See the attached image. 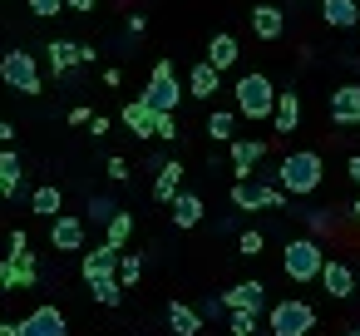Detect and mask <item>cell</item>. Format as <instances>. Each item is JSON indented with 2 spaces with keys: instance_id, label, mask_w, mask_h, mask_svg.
I'll return each instance as SVG.
<instances>
[{
  "instance_id": "cell-8",
  "label": "cell",
  "mask_w": 360,
  "mask_h": 336,
  "mask_svg": "<svg viewBox=\"0 0 360 336\" xmlns=\"http://www.w3.org/2000/svg\"><path fill=\"white\" fill-rule=\"evenodd\" d=\"M20 336H70L65 311H60V306H35V311L20 321Z\"/></svg>"
},
{
  "instance_id": "cell-39",
  "label": "cell",
  "mask_w": 360,
  "mask_h": 336,
  "mask_svg": "<svg viewBox=\"0 0 360 336\" xmlns=\"http://www.w3.org/2000/svg\"><path fill=\"white\" fill-rule=\"evenodd\" d=\"M15 139V124H6V119H0V144H11Z\"/></svg>"
},
{
  "instance_id": "cell-3",
  "label": "cell",
  "mask_w": 360,
  "mask_h": 336,
  "mask_svg": "<svg viewBox=\"0 0 360 336\" xmlns=\"http://www.w3.org/2000/svg\"><path fill=\"white\" fill-rule=\"evenodd\" d=\"M281 267H286V277H291V282H316V277H321V267H326V252H321V242H316V237H296V242H286Z\"/></svg>"
},
{
  "instance_id": "cell-31",
  "label": "cell",
  "mask_w": 360,
  "mask_h": 336,
  "mask_svg": "<svg viewBox=\"0 0 360 336\" xmlns=\"http://www.w3.org/2000/svg\"><path fill=\"white\" fill-rule=\"evenodd\" d=\"M139 277H143V257L139 252H124L119 257V282L124 287H139Z\"/></svg>"
},
{
  "instance_id": "cell-7",
  "label": "cell",
  "mask_w": 360,
  "mask_h": 336,
  "mask_svg": "<svg viewBox=\"0 0 360 336\" xmlns=\"http://www.w3.org/2000/svg\"><path fill=\"white\" fill-rule=\"evenodd\" d=\"M232 203L247 208V213L281 208V203H286V188H271V183H257V178H237V183H232Z\"/></svg>"
},
{
  "instance_id": "cell-21",
  "label": "cell",
  "mask_w": 360,
  "mask_h": 336,
  "mask_svg": "<svg viewBox=\"0 0 360 336\" xmlns=\"http://www.w3.org/2000/svg\"><path fill=\"white\" fill-rule=\"evenodd\" d=\"M321 15H326V25L350 30V25L360 20V6H355V0H321Z\"/></svg>"
},
{
  "instance_id": "cell-2",
  "label": "cell",
  "mask_w": 360,
  "mask_h": 336,
  "mask_svg": "<svg viewBox=\"0 0 360 336\" xmlns=\"http://www.w3.org/2000/svg\"><path fill=\"white\" fill-rule=\"evenodd\" d=\"M321 154H311V149H301V154H286L281 158V188L286 193H296V198H306V193H316V183H321Z\"/></svg>"
},
{
  "instance_id": "cell-38",
  "label": "cell",
  "mask_w": 360,
  "mask_h": 336,
  "mask_svg": "<svg viewBox=\"0 0 360 336\" xmlns=\"http://www.w3.org/2000/svg\"><path fill=\"white\" fill-rule=\"evenodd\" d=\"M65 11H79L84 15V11H94V0H65Z\"/></svg>"
},
{
  "instance_id": "cell-1",
  "label": "cell",
  "mask_w": 360,
  "mask_h": 336,
  "mask_svg": "<svg viewBox=\"0 0 360 336\" xmlns=\"http://www.w3.org/2000/svg\"><path fill=\"white\" fill-rule=\"evenodd\" d=\"M271 109H276V85L257 70L242 75L237 80V114L242 119H271Z\"/></svg>"
},
{
  "instance_id": "cell-9",
  "label": "cell",
  "mask_w": 360,
  "mask_h": 336,
  "mask_svg": "<svg viewBox=\"0 0 360 336\" xmlns=\"http://www.w3.org/2000/svg\"><path fill=\"white\" fill-rule=\"evenodd\" d=\"M119 257H124V247H94V252H84V262H79V272H84V282H99V277H119Z\"/></svg>"
},
{
  "instance_id": "cell-11",
  "label": "cell",
  "mask_w": 360,
  "mask_h": 336,
  "mask_svg": "<svg viewBox=\"0 0 360 336\" xmlns=\"http://www.w3.org/2000/svg\"><path fill=\"white\" fill-rule=\"evenodd\" d=\"M50 242H55L60 252H79V247H84V218L60 213V218H55V228H50Z\"/></svg>"
},
{
  "instance_id": "cell-42",
  "label": "cell",
  "mask_w": 360,
  "mask_h": 336,
  "mask_svg": "<svg viewBox=\"0 0 360 336\" xmlns=\"http://www.w3.org/2000/svg\"><path fill=\"white\" fill-rule=\"evenodd\" d=\"M350 213H355V223H360V198H355V208H350Z\"/></svg>"
},
{
  "instance_id": "cell-41",
  "label": "cell",
  "mask_w": 360,
  "mask_h": 336,
  "mask_svg": "<svg viewBox=\"0 0 360 336\" xmlns=\"http://www.w3.org/2000/svg\"><path fill=\"white\" fill-rule=\"evenodd\" d=\"M350 178H355V183H360V154H355V158H350Z\"/></svg>"
},
{
  "instance_id": "cell-36",
  "label": "cell",
  "mask_w": 360,
  "mask_h": 336,
  "mask_svg": "<svg viewBox=\"0 0 360 336\" xmlns=\"http://www.w3.org/2000/svg\"><path fill=\"white\" fill-rule=\"evenodd\" d=\"M70 124H75V129H79V124H84V129H89V124H94V114H89V109H84V104H75V109H70Z\"/></svg>"
},
{
  "instance_id": "cell-12",
  "label": "cell",
  "mask_w": 360,
  "mask_h": 336,
  "mask_svg": "<svg viewBox=\"0 0 360 336\" xmlns=\"http://www.w3.org/2000/svg\"><path fill=\"white\" fill-rule=\"evenodd\" d=\"M89 60H94L89 45H75V40H55V45H50V65H55V75H70L75 65H89Z\"/></svg>"
},
{
  "instance_id": "cell-26",
  "label": "cell",
  "mask_w": 360,
  "mask_h": 336,
  "mask_svg": "<svg viewBox=\"0 0 360 336\" xmlns=\"http://www.w3.org/2000/svg\"><path fill=\"white\" fill-rule=\"evenodd\" d=\"M237 55H242V50H237V40H232L227 30H222V35H212V45H207V60H212L217 70H232V65H237Z\"/></svg>"
},
{
  "instance_id": "cell-37",
  "label": "cell",
  "mask_w": 360,
  "mask_h": 336,
  "mask_svg": "<svg viewBox=\"0 0 360 336\" xmlns=\"http://www.w3.org/2000/svg\"><path fill=\"white\" fill-rule=\"evenodd\" d=\"M109 178L124 183V178H129V163H124V158H109Z\"/></svg>"
},
{
  "instance_id": "cell-6",
  "label": "cell",
  "mask_w": 360,
  "mask_h": 336,
  "mask_svg": "<svg viewBox=\"0 0 360 336\" xmlns=\"http://www.w3.org/2000/svg\"><path fill=\"white\" fill-rule=\"evenodd\" d=\"M0 80H6L15 94H40V65H35V55L11 50L6 60H0Z\"/></svg>"
},
{
  "instance_id": "cell-22",
  "label": "cell",
  "mask_w": 360,
  "mask_h": 336,
  "mask_svg": "<svg viewBox=\"0 0 360 336\" xmlns=\"http://www.w3.org/2000/svg\"><path fill=\"white\" fill-rule=\"evenodd\" d=\"M252 30H257L262 40H276V35L286 30V15H281L276 6H257V11H252Z\"/></svg>"
},
{
  "instance_id": "cell-4",
  "label": "cell",
  "mask_w": 360,
  "mask_h": 336,
  "mask_svg": "<svg viewBox=\"0 0 360 336\" xmlns=\"http://www.w3.org/2000/svg\"><path fill=\"white\" fill-rule=\"evenodd\" d=\"M143 99H148L158 114H173V109H178V99H183V85H178V70H173V60H158V65H153Z\"/></svg>"
},
{
  "instance_id": "cell-40",
  "label": "cell",
  "mask_w": 360,
  "mask_h": 336,
  "mask_svg": "<svg viewBox=\"0 0 360 336\" xmlns=\"http://www.w3.org/2000/svg\"><path fill=\"white\" fill-rule=\"evenodd\" d=\"M0 336H20V321H0Z\"/></svg>"
},
{
  "instance_id": "cell-35",
  "label": "cell",
  "mask_w": 360,
  "mask_h": 336,
  "mask_svg": "<svg viewBox=\"0 0 360 336\" xmlns=\"http://www.w3.org/2000/svg\"><path fill=\"white\" fill-rule=\"evenodd\" d=\"M153 139H178V124H173V114H158V124H153Z\"/></svg>"
},
{
  "instance_id": "cell-25",
  "label": "cell",
  "mask_w": 360,
  "mask_h": 336,
  "mask_svg": "<svg viewBox=\"0 0 360 336\" xmlns=\"http://www.w3.org/2000/svg\"><path fill=\"white\" fill-rule=\"evenodd\" d=\"M15 193H20V158L0 149V198H15Z\"/></svg>"
},
{
  "instance_id": "cell-24",
  "label": "cell",
  "mask_w": 360,
  "mask_h": 336,
  "mask_svg": "<svg viewBox=\"0 0 360 336\" xmlns=\"http://www.w3.org/2000/svg\"><path fill=\"white\" fill-rule=\"evenodd\" d=\"M168 208H173V223H178V228H198V223H202V198H198V193H178Z\"/></svg>"
},
{
  "instance_id": "cell-10",
  "label": "cell",
  "mask_w": 360,
  "mask_h": 336,
  "mask_svg": "<svg viewBox=\"0 0 360 336\" xmlns=\"http://www.w3.org/2000/svg\"><path fill=\"white\" fill-rule=\"evenodd\" d=\"M222 301H227V311H266V287L262 282H237V287H227L222 292Z\"/></svg>"
},
{
  "instance_id": "cell-27",
  "label": "cell",
  "mask_w": 360,
  "mask_h": 336,
  "mask_svg": "<svg viewBox=\"0 0 360 336\" xmlns=\"http://www.w3.org/2000/svg\"><path fill=\"white\" fill-rule=\"evenodd\" d=\"M30 208H35L40 218H60V208H65V193L45 183V188H35V193H30Z\"/></svg>"
},
{
  "instance_id": "cell-14",
  "label": "cell",
  "mask_w": 360,
  "mask_h": 336,
  "mask_svg": "<svg viewBox=\"0 0 360 336\" xmlns=\"http://www.w3.org/2000/svg\"><path fill=\"white\" fill-rule=\"evenodd\" d=\"M153 124H158V109H153L148 99H134V104H124V129H129V134H139V139H153Z\"/></svg>"
},
{
  "instance_id": "cell-23",
  "label": "cell",
  "mask_w": 360,
  "mask_h": 336,
  "mask_svg": "<svg viewBox=\"0 0 360 336\" xmlns=\"http://www.w3.org/2000/svg\"><path fill=\"white\" fill-rule=\"evenodd\" d=\"M271 119H276V134H296V124H301V99H296V94H276Z\"/></svg>"
},
{
  "instance_id": "cell-13",
  "label": "cell",
  "mask_w": 360,
  "mask_h": 336,
  "mask_svg": "<svg viewBox=\"0 0 360 336\" xmlns=\"http://www.w3.org/2000/svg\"><path fill=\"white\" fill-rule=\"evenodd\" d=\"M321 287H326L335 301H345V297L355 292V272H350V262H330V257H326V267H321Z\"/></svg>"
},
{
  "instance_id": "cell-19",
  "label": "cell",
  "mask_w": 360,
  "mask_h": 336,
  "mask_svg": "<svg viewBox=\"0 0 360 336\" xmlns=\"http://www.w3.org/2000/svg\"><path fill=\"white\" fill-rule=\"evenodd\" d=\"M168 331L173 336H198L202 331V311H193L188 301H173L168 306Z\"/></svg>"
},
{
  "instance_id": "cell-32",
  "label": "cell",
  "mask_w": 360,
  "mask_h": 336,
  "mask_svg": "<svg viewBox=\"0 0 360 336\" xmlns=\"http://www.w3.org/2000/svg\"><path fill=\"white\" fill-rule=\"evenodd\" d=\"M262 242H266V237H262L257 228H247V232L237 237V252H242V257H257V252H262Z\"/></svg>"
},
{
  "instance_id": "cell-18",
  "label": "cell",
  "mask_w": 360,
  "mask_h": 336,
  "mask_svg": "<svg viewBox=\"0 0 360 336\" xmlns=\"http://www.w3.org/2000/svg\"><path fill=\"white\" fill-rule=\"evenodd\" d=\"M262 154H266V144L262 139H232V168H237V178H252V168L262 163Z\"/></svg>"
},
{
  "instance_id": "cell-33",
  "label": "cell",
  "mask_w": 360,
  "mask_h": 336,
  "mask_svg": "<svg viewBox=\"0 0 360 336\" xmlns=\"http://www.w3.org/2000/svg\"><path fill=\"white\" fill-rule=\"evenodd\" d=\"M257 331V311H232V336H252Z\"/></svg>"
},
{
  "instance_id": "cell-34",
  "label": "cell",
  "mask_w": 360,
  "mask_h": 336,
  "mask_svg": "<svg viewBox=\"0 0 360 336\" xmlns=\"http://www.w3.org/2000/svg\"><path fill=\"white\" fill-rule=\"evenodd\" d=\"M30 11H35L40 20H50V15H60V11H65V0H30Z\"/></svg>"
},
{
  "instance_id": "cell-30",
  "label": "cell",
  "mask_w": 360,
  "mask_h": 336,
  "mask_svg": "<svg viewBox=\"0 0 360 336\" xmlns=\"http://www.w3.org/2000/svg\"><path fill=\"white\" fill-rule=\"evenodd\" d=\"M232 129H237V114H227V109H217V114L207 119V134H212L217 144H232V139H237Z\"/></svg>"
},
{
  "instance_id": "cell-43",
  "label": "cell",
  "mask_w": 360,
  "mask_h": 336,
  "mask_svg": "<svg viewBox=\"0 0 360 336\" xmlns=\"http://www.w3.org/2000/svg\"><path fill=\"white\" fill-rule=\"evenodd\" d=\"M345 336H360V326H350V331H345Z\"/></svg>"
},
{
  "instance_id": "cell-29",
  "label": "cell",
  "mask_w": 360,
  "mask_h": 336,
  "mask_svg": "<svg viewBox=\"0 0 360 336\" xmlns=\"http://www.w3.org/2000/svg\"><path fill=\"white\" fill-rule=\"evenodd\" d=\"M89 292H94V301H104V306H119L129 287H124L119 277H99V282H89Z\"/></svg>"
},
{
  "instance_id": "cell-44",
  "label": "cell",
  "mask_w": 360,
  "mask_h": 336,
  "mask_svg": "<svg viewBox=\"0 0 360 336\" xmlns=\"http://www.w3.org/2000/svg\"><path fill=\"white\" fill-rule=\"evenodd\" d=\"M0 277H6V267H0Z\"/></svg>"
},
{
  "instance_id": "cell-16",
  "label": "cell",
  "mask_w": 360,
  "mask_h": 336,
  "mask_svg": "<svg viewBox=\"0 0 360 336\" xmlns=\"http://www.w3.org/2000/svg\"><path fill=\"white\" fill-rule=\"evenodd\" d=\"M330 119L335 124H360V89L355 85H340L330 94Z\"/></svg>"
},
{
  "instance_id": "cell-5",
  "label": "cell",
  "mask_w": 360,
  "mask_h": 336,
  "mask_svg": "<svg viewBox=\"0 0 360 336\" xmlns=\"http://www.w3.org/2000/svg\"><path fill=\"white\" fill-rule=\"evenodd\" d=\"M266 326H271V336H306V331H316V311L291 297V301H276L266 311Z\"/></svg>"
},
{
  "instance_id": "cell-15",
  "label": "cell",
  "mask_w": 360,
  "mask_h": 336,
  "mask_svg": "<svg viewBox=\"0 0 360 336\" xmlns=\"http://www.w3.org/2000/svg\"><path fill=\"white\" fill-rule=\"evenodd\" d=\"M0 267H6L0 292H15V287H30V282H35V257H30V252H15L11 262H0Z\"/></svg>"
},
{
  "instance_id": "cell-20",
  "label": "cell",
  "mask_w": 360,
  "mask_h": 336,
  "mask_svg": "<svg viewBox=\"0 0 360 336\" xmlns=\"http://www.w3.org/2000/svg\"><path fill=\"white\" fill-rule=\"evenodd\" d=\"M178 183H183V163H163L158 178H153V203H173V198L183 193Z\"/></svg>"
},
{
  "instance_id": "cell-17",
  "label": "cell",
  "mask_w": 360,
  "mask_h": 336,
  "mask_svg": "<svg viewBox=\"0 0 360 336\" xmlns=\"http://www.w3.org/2000/svg\"><path fill=\"white\" fill-rule=\"evenodd\" d=\"M217 85H222V70H217L212 60H198V65H193V75H188V89H193L198 99H212V94H217Z\"/></svg>"
},
{
  "instance_id": "cell-28",
  "label": "cell",
  "mask_w": 360,
  "mask_h": 336,
  "mask_svg": "<svg viewBox=\"0 0 360 336\" xmlns=\"http://www.w3.org/2000/svg\"><path fill=\"white\" fill-rule=\"evenodd\" d=\"M129 237H134V213H124V208H119V213L104 223V242H109V247H124Z\"/></svg>"
}]
</instances>
